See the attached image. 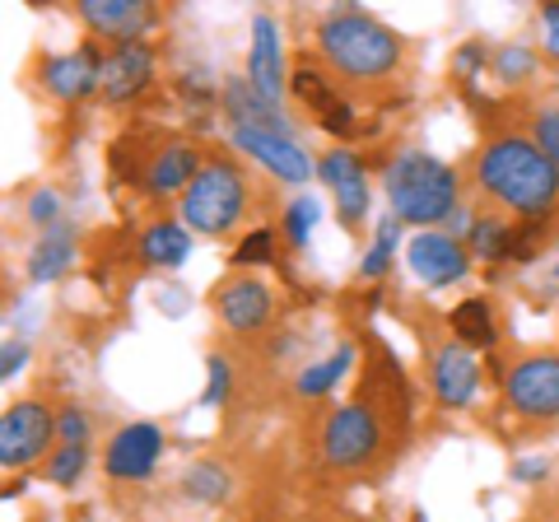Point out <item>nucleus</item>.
I'll return each mask as SVG.
<instances>
[{
	"mask_svg": "<svg viewBox=\"0 0 559 522\" xmlns=\"http://www.w3.org/2000/svg\"><path fill=\"white\" fill-rule=\"evenodd\" d=\"M476 187L489 205L518 220H550L559 211V164L532 135H495L476 154Z\"/></svg>",
	"mask_w": 559,
	"mask_h": 522,
	"instance_id": "1",
	"label": "nucleus"
},
{
	"mask_svg": "<svg viewBox=\"0 0 559 522\" xmlns=\"http://www.w3.org/2000/svg\"><path fill=\"white\" fill-rule=\"evenodd\" d=\"M318 51L341 80L378 84L406 66V38L369 10H331L318 20Z\"/></svg>",
	"mask_w": 559,
	"mask_h": 522,
	"instance_id": "2",
	"label": "nucleus"
},
{
	"mask_svg": "<svg viewBox=\"0 0 559 522\" xmlns=\"http://www.w3.org/2000/svg\"><path fill=\"white\" fill-rule=\"evenodd\" d=\"M382 197L401 224H415L419 234L443 229L462 211V173L429 150H396L382 168Z\"/></svg>",
	"mask_w": 559,
	"mask_h": 522,
	"instance_id": "3",
	"label": "nucleus"
},
{
	"mask_svg": "<svg viewBox=\"0 0 559 522\" xmlns=\"http://www.w3.org/2000/svg\"><path fill=\"white\" fill-rule=\"evenodd\" d=\"M182 224L191 234L201 238H224L234 234L242 215L252 211V178L248 168H242L238 159H229V154H210L205 168L197 173V182L187 187L182 197Z\"/></svg>",
	"mask_w": 559,
	"mask_h": 522,
	"instance_id": "4",
	"label": "nucleus"
},
{
	"mask_svg": "<svg viewBox=\"0 0 559 522\" xmlns=\"http://www.w3.org/2000/svg\"><path fill=\"white\" fill-rule=\"evenodd\" d=\"M503 406L527 425H555L559 420V355H518L499 378Z\"/></svg>",
	"mask_w": 559,
	"mask_h": 522,
	"instance_id": "5",
	"label": "nucleus"
},
{
	"mask_svg": "<svg viewBox=\"0 0 559 522\" xmlns=\"http://www.w3.org/2000/svg\"><path fill=\"white\" fill-rule=\"evenodd\" d=\"M382 452V420L369 402H345L322 425V462L331 472H364Z\"/></svg>",
	"mask_w": 559,
	"mask_h": 522,
	"instance_id": "6",
	"label": "nucleus"
},
{
	"mask_svg": "<svg viewBox=\"0 0 559 522\" xmlns=\"http://www.w3.org/2000/svg\"><path fill=\"white\" fill-rule=\"evenodd\" d=\"M51 439H57V411L38 402V396H20L0 415V466L24 472L33 462H47Z\"/></svg>",
	"mask_w": 559,
	"mask_h": 522,
	"instance_id": "7",
	"label": "nucleus"
},
{
	"mask_svg": "<svg viewBox=\"0 0 559 522\" xmlns=\"http://www.w3.org/2000/svg\"><path fill=\"white\" fill-rule=\"evenodd\" d=\"M164 452H168V439H164L159 425L131 420L103 443L98 466H103V476L117 481V485H140V481H150L154 472H159Z\"/></svg>",
	"mask_w": 559,
	"mask_h": 522,
	"instance_id": "8",
	"label": "nucleus"
},
{
	"mask_svg": "<svg viewBox=\"0 0 559 522\" xmlns=\"http://www.w3.org/2000/svg\"><path fill=\"white\" fill-rule=\"evenodd\" d=\"M33 80L43 84L47 98L84 103L103 90V51L94 43H80L75 51H43L33 66Z\"/></svg>",
	"mask_w": 559,
	"mask_h": 522,
	"instance_id": "9",
	"label": "nucleus"
},
{
	"mask_svg": "<svg viewBox=\"0 0 559 522\" xmlns=\"http://www.w3.org/2000/svg\"><path fill=\"white\" fill-rule=\"evenodd\" d=\"M234 150L242 159H252L257 168H266L275 182L285 187H304L318 178V164H312V154L294 141V135H280V131H252V127H234L229 131Z\"/></svg>",
	"mask_w": 559,
	"mask_h": 522,
	"instance_id": "10",
	"label": "nucleus"
},
{
	"mask_svg": "<svg viewBox=\"0 0 559 522\" xmlns=\"http://www.w3.org/2000/svg\"><path fill=\"white\" fill-rule=\"evenodd\" d=\"M210 308H215V318H219L224 332L257 336L261 327L275 318V289L266 281H257V275L238 271L224 285H215V294H210Z\"/></svg>",
	"mask_w": 559,
	"mask_h": 522,
	"instance_id": "11",
	"label": "nucleus"
},
{
	"mask_svg": "<svg viewBox=\"0 0 559 522\" xmlns=\"http://www.w3.org/2000/svg\"><path fill=\"white\" fill-rule=\"evenodd\" d=\"M485 388V369L476 351H466L462 341H439L429 355V392L443 411H466L476 406V396Z\"/></svg>",
	"mask_w": 559,
	"mask_h": 522,
	"instance_id": "12",
	"label": "nucleus"
},
{
	"mask_svg": "<svg viewBox=\"0 0 559 522\" xmlns=\"http://www.w3.org/2000/svg\"><path fill=\"white\" fill-rule=\"evenodd\" d=\"M471 261L476 257H471L466 242L443 234V229H425V234H415L406 242V266L425 289H448V285L466 281Z\"/></svg>",
	"mask_w": 559,
	"mask_h": 522,
	"instance_id": "13",
	"label": "nucleus"
},
{
	"mask_svg": "<svg viewBox=\"0 0 559 522\" xmlns=\"http://www.w3.org/2000/svg\"><path fill=\"white\" fill-rule=\"evenodd\" d=\"M289 57H285V33L275 14H252V47H248V80L261 98L285 108L289 98Z\"/></svg>",
	"mask_w": 559,
	"mask_h": 522,
	"instance_id": "14",
	"label": "nucleus"
},
{
	"mask_svg": "<svg viewBox=\"0 0 559 522\" xmlns=\"http://www.w3.org/2000/svg\"><path fill=\"white\" fill-rule=\"evenodd\" d=\"M159 80V57H154L150 43H117L103 51V90L98 98L112 103V108H127L150 84Z\"/></svg>",
	"mask_w": 559,
	"mask_h": 522,
	"instance_id": "15",
	"label": "nucleus"
},
{
	"mask_svg": "<svg viewBox=\"0 0 559 522\" xmlns=\"http://www.w3.org/2000/svg\"><path fill=\"white\" fill-rule=\"evenodd\" d=\"M80 20L94 38L117 43H145V33L159 24V10L150 0H80Z\"/></svg>",
	"mask_w": 559,
	"mask_h": 522,
	"instance_id": "16",
	"label": "nucleus"
},
{
	"mask_svg": "<svg viewBox=\"0 0 559 522\" xmlns=\"http://www.w3.org/2000/svg\"><path fill=\"white\" fill-rule=\"evenodd\" d=\"M205 168V154L191 145V141H168L159 145L145 159V173H140V191L150 201H164V197H187V187L197 182V173Z\"/></svg>",
	"mask_w": 559,
	"mask_h": 522,
	"instance_id": "17",
	"label": "nucleus"
},
{
	"mask_svg": "<svg viewBox=\"0 0 559 522\" xmlns=\"http://www.w3.org/2000/svg\"><path fill=\"white\" fill-rule=\"evenodd\" d=\"M219 108L234 127H252V131H280V135H294V121L285 117V108H275L271 98H261L252 90L248 75H229L219 84Z\"/></svg>",
	"mask_w": 559,
	"mask_h": 522,
	"instance_id": "18",
	"label": "nucleus"
},
{
	"mask_svg": "<svg viewBox=\"0 0 559 522\" xmlns=\"http://www.w3.org/2000/svg\"><path fill=\"white\" fill-rule=\"evenodd\" d=\"M75 252H80V238L70 224H57V229H47L33 238V248L24 257V275L33 285H51V281H61V275L75 266Z\"/></svg>",
	"mask_w": 559,
	"mask_h": 522,
	"instance_id": "19",
	"label": "nucleus"
},
{
	"mask_svg": "<svg viewBox=\"0 0 559 522\" xmlns=\"http://www.w3.org/2000/svg\"><path fill=\"white\" fill-rule=\"evenodd\" d=\"M140 261H145L150 271H178L182 261L191 257V229L182 220H154L140 229V242H135Z\"/></svg>",
	"mask_w": 559,
	"mask_h": 522,
	"instance_id": "20",
	"label": "nucleus"
},
{
	"mask_svg": "<svg viewBox=\"0 0 559 522\" xmlns=\"http://www.w3.org/2000/svg\"><path fill=\"white\" fill-rule=\"evenodd\" d=\"M178 490L187 503H201V509H219V503H229L234 490H238V481L234 472L224 466L219 458H191L182 466V476H178Z\"/></svg>",
	"mask_w": 559,
	"mask_h": 522,
	"instance_id": "21",
	"label": "nucleus"
},
{
	"mask_svg": "<svg viewBox=\"0 0 559 522\" xmlns=\"http://www.w3.org/2000/svg\"><path fill=\"white\" fill-rule=\"evenodd\" d=\"M448 327H452V341H462L466 351H495L499 345V327H495V312H489V299H466L448 312Z\"/></svg>",
	"mask_w": 559,
	"mask_h": 522,
	"instance_id": "22",
	"label": "nucleus"
},
{
	"mask_svg": "<svg viewBox=\"0 0 559 522\" xmlns=\"http://www.w3.org/2000/svg\"><path fill=\"white\" fill-rule=\"evenodd\" d=\"M349 364H355V341H341L326 359L304 364L299 378H294V392H299L304 402H318V396H326V392L336 388V382L349 373Z\"/></svg>",
	"mask_w": 559,
	"mask_h": 522,
	"instance_id": "23",
	"label": "nucleus"
},
{
	"mask_svg": "<svg viewBox=\"0 0 559 522\" xmlns=\"http://www.w3.org/2000/svg\"><path fill=\"white\" fill-rule=\"evenodd\" d=\"M289 94L299 98L304 108L318 112V117H326L331 108H341V103H345V98H336V84H331V75H326L312 57L294 61V71H289Z\"/></svg>",
	"mask_w": 559,
	"mask_h": 522,
	"instance_id": "24",
	"label": "nucleus"
},
{
	"mask_svg": "<svg viewBox=\"0 0 559 522\" xmlns=\"http://www.w3.org/2000/svg\"><path fill=\"white\" fill-rule=\"evenodd\" d=\"M471 257L480 261H513V248H518V224H509L503 215H476V229L466 238Z\"/></svg>",
	"mask_w": 559,
	"mask_h": 522,
	"instance_id": "25",
	"label": "nucleus"
},
{
	"mask_svg": "<svg viewBox=\"0 0 559 522\" xmlns=\"http://www.w3.org/2000/svg\"><path fill=\"white\" fill-rule=\"evenodd\" d=\"M540 71V51L532 43H503L495 47V57H489V75H495L503 90H518V84L536 80Z\"/></svg>",
	"mask_w": 559,
	"mask_h": 522,
	"instance_id": "26",
	"label": "nucleus"
},
{
	"mask_svg": "<svg viewBox=\"0 0 559 522\" xmlns=\"http://www.w3.org/2000/svg\"><path fill=\"white\" fill-rule=\"evenodd\" d=\"M318 224H322V205H318V197H308V191H299V197H294V201L285 205V211H280V238H285L294 252H304Z\"/></svg>",
	"mask_w": 559,
	"mask_h": 522,
	"instance_id": "27",
	"label": "nucleus"
},
{
	"mask_svg": "<svg viewBox=\"0 0 559 522\" xmlns=\"http://www.w3.org/2000/svg\"><path fill=\"white\" fill-rule=\"evenodd\" d=\"M396 242H401V220L388 215L378 224V234L369 242V252L359 261V281H382V275L392 271V257H396Z\"/></svg>",
	"mask_w": 559,
	"mask_h": 522,
	"instance_id": "28",
	"label": "nucleus"
},
{
	"mask_svg": "<svg viewBox=\"0 0 559 522\" xmlns=\"http://www.w3.org/2000/svg\"><path fill=\"white\" fill-rule=\"evenodd\" d=\"M369 205H373V191H369V173H359V178H349L336 187V220L345 224L349 234L359 229L364 220H369Z\"/></svg>",
	"mask_w": 559,
	"mask_h": 522,
	"instance_id": "29",
	"label": "nucleus"
},
{
	"mask_svg": "<svg viewBox=\"0 0 559 522\" xmlns=\"http://www.w3.org/2000/svg\"><path fill=\"white\" fill-rule=\"evenodd\" d=\"M90 472V448H66L57 443V452L43 462V476L51 485H61V490H70V485H80V476Z\"/></svg>",
	"mask_w": 559,
	"mask_h": 522,
	"instance_id": "30",
	"label": "nucleus"
},
{
	"mask_svg": "<svg viewBox=\"0 0 559 522\" xmlns=\"http://www.w3.org/2000/svg\"><path fill=\"white\" fill-rule=\"evenodd\" d=\"M359 173H364V159H359V154L349 150V145L326 150L322 159H318V182L331 187V191H336L341 182H349V178H359Z\"/></svg>",
	"mask_w": 559,
	"mask_h": 522,
	"instance_id": "31",
	"label": "nucleus"
},
{
	"mask_svg": "<svg viewBox=\"0 0 559 522\" xmlns=\"http://www.w3.org/2000/svg\"><path fill=\"white\" fill-rule=\"evenodd\" d=\"M275 248H280V238H275V229H248L242 234V242L234 248V266H271L275 261Z\"/></svg>",
	"mask_w": 559,
	"mask_h": 522,
	"instance_id": "32",
	"label": "nucleus"
},
{
	"mask_svg": "<svg viewBox=\"0 0 559 522\" xmlns=\"http://www.w3.org/2000/svg\"><path fill=\"white\" fill-rule=\"evenodd\" d=\"M24 220H28L38 234L57 229V224H61V191H57V187H38V191H28V201H24Z\"/></svg>",
	"mask_w": 559,
	"mask_h": 522,
	"instance_id": "33",
	"label": "nucleus"
},
{
	"mask_svg": "<svg viewBox=\"0 0 559 522\" xmlns=\"http://www.w3.org/2000/svg\"><path fill=\"white\" fill-rule=\"evenodd\" d=\"M90 439H94V415L84 406H57V443L90 448Z\"/></svg>",
	"mask_w": 559,
	"mask_h": 522,
	"instance_id": "34",
	"label": "nucleus"
},
{
	"mask_svg": "<svg viewBox=\"0 0 559 522\" xmlns=\"http://www.w3.org/2000/svg\"><path fill=\"white\" fill-rule=\"evenodd\" d=\"M229 382H234V364L224 355H210L205 359V392H201V406H224L229 402Z\"/></svg>",
	"mask_w": 559,
	"mask_h": 522,
	"instance_id": "35",
	"label": "nucleus"
},
{
	"mask_svg": "<svg viewBox=\"0 0 559 522\" xmlns=\"http://www.w3.org/2000/svg\"><path fill=\"white\" fill-rule=\"evenodd\" d=\"M527 135L540 145V154H550V159L559 164V103H555V108H540L532 117V131Z\"/></svg>",
	"mask_w": 559,
	"mask_h": 522,
	"instance_id": "36",
	"label": "nucleus"
},
{
	"mask_svg": "<svg viewBox=\"0 0 559 522\" xmlns=\"http://www.w3.org/2000/svg\"><path fill=\"white\" fill-rule=\"evenodd\" d=\"M489 57H495V51H489L485 43H466V47H457L452 51V75H466V80H476L480 71H489Z\"/></svg>",
	"mask_w": 559,
	"mask_h": 522,
	"instance_id": "37",
	"label": "nucleus"
},
{
	"mask_svg": "<svg viewBox=\"0 0 559 522\" xmlns=\"http://www.w3.org/2000/svg\"><path fill=\"white\" fill-rule=\"evenodd\" d=\"M536 20H540V57L559 61V0H546Z\"/></svg>",
	"mask_w": 559,
	"mask_h": 522,
	"instance_id": "38",
	"label": "nucleus"
},
{
	"mask_svg": "<svg viewBox=\"0 0 559 522\" xmlns=\"http://www.w3.org/2000/svg\"><path fill=\"white\" fill-rule=\"evenodd\" d=\"M28 355H33V345L24 341V336H10L5 341V351H0V378L5 382H14L24 373V364H28Z\"/></svg>",
	"mask_w": 559,
	"mask_h": 522,
	"instance_id": "39",
	"label": "nucleus"
},
{
	"mask_svg": "<svg viewBox=\"0 0 559 522\" xmlns=\"http://www.w3.org/2000/svg\"><path fill=\"white\" fill-rule=\"evenodd\" d=\"M318 127L326 135H355V108L349 103H341V108H331L326 117H318Z\"/></svg>",
	"mask_w": 559,
	"mask_h": 522,
	"instance_id": "40",
	"label": "nucleus"
},
{
	"mask_svg": "<svg viewBox=\"0 0 559 522\" xmlns=\"http://www.w3.org/2000/svg\"><path fill=\"white\" fill-rule=\"evenodd\" d=\"M546 476H550V462H546V458H522V462L513 466V481H527V485L546 481Z\"/></svg>",
	"mask_w": 559,
	"mask_h": 522,
	"instance_id": "41",
	"label": "nucleus"
},
{
	"mask_svg": "<svg viewBox=\"0 0 559 522\" xmlns=\"http://www.w3.org/2000/svg\"><path fill=\"white\" fill-rule=\"evenodd\" d=\"M555 275H559V266H555Z\"/></svg>",
	"mask_w": 559,
	"mask_h": 522,
	"instance_id": "42",
	"label": "nucleus"
}]
</instances>
